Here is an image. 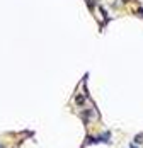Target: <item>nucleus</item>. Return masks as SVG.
I'll list each match as a JSON object with an SVG mask.
<instances>
[{
  "label": "nucleus",
  "mask_w": 143,
  "mask_h": 148,
  "mask_svg": "<svg viewBox=\"0 0 143 148\" xmlns=\"http://www.w3.org/2000/svg\"><path fill=\"white\" fill-rule=\"evenodd\" d=\"M97 140H99V141H106V143H107V141H109V133H107V131H106V133H102V136H99Z\"/></svg>",
  "instance_id": "f257e3e1"
},
{
  "label": "nucleus",
  "mask_w": 143,
  "mask_h": 148,
  "mask_svg": "<svg viewBox=\"0 0 143 148\" xmlns=\"http://www.w3.org/2000/svg\"><path fill=\"white\" fill-rule=\"evenodd\" d=\"M135 141H136V143H143V133L136 134V138H135Z\"/></svg>",
  "instance_id": "f03ea898"
},
{
  "label": "nucleus",
  "mask_w": 143,
  "mask_h": 148,
  "mask_svg": "<svg viewBox=\"0 0 143 148\" xmlns=\"http://www.w3.org/2000/svg\"><path fill=\"white\" fill-rule=\"evenodd\" d=\"M75 102H77V104H82V102H84V97H82V95H77V97H75Z\"/></svg>",
  "instance_id": "7ed1b4c3"
},
{
  "label": "nucleus",
  "mask_w": 143,
  "mask_h": 148,
  "mask_svg": "<svg viewBox=\"0 0 143 148\" xmlns=\"http://www.w3.org/2000/svg\"><path fill=\"white\" fill-rule=\"evenodd\" d=\"M136 14H138V15H142V17H143V9H138V10H136Z\"/></svg>",
  "instance_id": "20e7f679"
},
{
  "label": "nucleus",
  "mask_w": 143,
  "mask_h": 148,
  "mask_svg": "<svg viewBox=\"0 0 143 148\" xmlns=\"http://www.w3.org/2000/svg\"><path fill=\"white\" fill-rule=\"evenodd\" d=\"M129 148H138V147H136V145H131V147H129Z\"/></svg>",
  "instance_id": "39448f33"
}]
</instances>
